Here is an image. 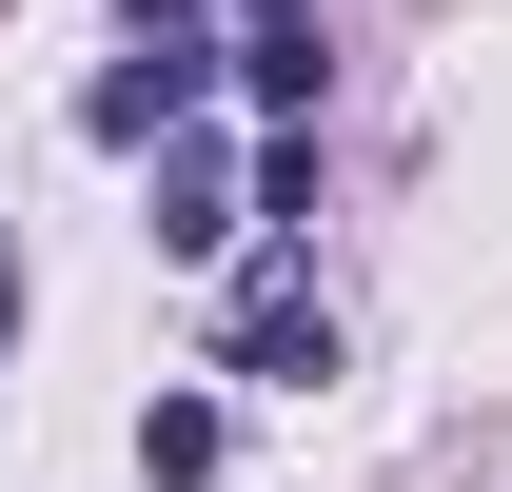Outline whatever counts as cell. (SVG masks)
Segmentation results:
<instances>
[{
    "label": "cell",
    "mask_w": 512,
    "mask_h": 492,
    "mask_svg": "<svg viewBox=\"0 0 512 492\" xmlns=\"http://www.w3.org/2000/svg\"><path fill=\"white\" fill-rule=\"evenodd\" d=\"M217 60H237V40H217L197 0H138V40H119V79L79 99V138H119V158H158V138L197 119V79H217Z\"/></svg>",
    "instance_id": "6da1fadb"
},
{
    "label": "cell",
    "mask_w": 512,
    "mask_h": 492,
    "mask_svg": "<svg viewBox=\"0 0 512 492\" xmlns=\"http://www.w3.org/2000/svg\"><path fill=\"white\" fill-rule=\"evenodd\" d=\"M217 355H237V374H296V394H316V374H335V315H316V276H296V256H276V276H237Z\"/></svg>",
    "instance_id": "7a4b0ae2"
},
{
    "label": "cell",
    "mask_w": 512,
    "mask_h": 492,
    "mask_svg": "<svg viewBox=\"0 0 512 492\" xmlns=\"http://www.w3.org/2000/svg\"><path fill=\"white\" fill-rule=\"evenodd\" d=\"M237 217H256V178H237V158H197V138H158V256H217Z\"/></svg>",
    "instance_id": "3957f363"
},
{
    "label": "cell",
    "mask_w": 512,
    "mask_h": 492,
    "mask_svg": "<svg viewBox=\"0 0 512 492\" xmlns=\"http://www.w3.org/2000/svg\"><path fill=\"white\" fill-rule=\"evenodd\" d=\"M256 99V119H296V99H316V20H237V60H217Z\"/></svg>",
    "instance_id": "277c9868"
},
{
    "label": "cell",
    "mask_w": 512,
    "mask_h": 492,
    "mask_svg": "<svg viewBox=\"0 0 512 492\" xmlns=\"http://www.w3.org/2000/svg\"><path fill=\"white\" fill-rule=\"evenodd\" d=\"M138 473H158V492L217 473V394H158V414H138Z\"/></svg>",
    "instance_id": "5b68a950"
},
{
    "label": "cell",
    "mask_w": 512,
    "mask_h": 492,
    "mask_svg": "<svg viewBox=\"0 0 512 492\" xmlns=\"http://www.w3.org/2000/svg\"><path fill=\"white\" fill-rule=\"evenodd\" d=\"M0 335H20V256H0Z\"/></svg>",
    "instance_id": "8992f818"
}]
</instances>
